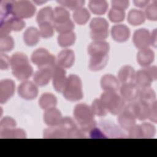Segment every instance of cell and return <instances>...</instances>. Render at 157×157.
<instances>
[{"instance_id":"obj_1","label":"cell","mask_w":157,"mask_h":157,"mask_svg":"<svg viewBox=\"0 0 157 157\" xmlns=\"http://www.w3.org/2000/svg\"><path fill=\"white\" fill-rule=\"evenodd\" d=\"M10 67L13 75L21 81H26L33 73L27 56L22 53H15L12 56Z\"/></svg>"},{"instance_id":"obj_2","label":"cell","mask_w":157,"mask_h":157,"mask_svg":"<svg viewBox=\"0 0 157 157\" xmlns=\"http://www.w3.org/2000/svg\"><path fill=\"white\" fill-rule=\"evenodd\" d=\"M74 117L85 137L86 133L96 126L91 108L86 104H78L75 107Z\"/></svg>"},{"instance_id":"obj_3","label":"cell","mask_w":157,"mask_h":157,"mask_svg":"<svg viewBox=\"0 0 157 157\" xmlns=\"http://www.w3.org/2000/svg\"><path fill=\"white\" fill-rule=\"evenodd\" d=\"M100 99L105 105L107 112L112 115H118L121 113L126 105V102L116 91H104L101 94Z\"/></svg>"},{"instance_id":"obj_4","label":"cell","mask_w":157,"mask_h":157,"mask_svg":"<svg viewBox=\"0 0 157 157\" xmlns=\"http://www.w3.org/2000/svg\"><path fill=\"white\" fill-rule=\"evenodd\" d=\"M63 94L69 101H77L83 98L82 83L78 76L71 74L68 77Z\"/></svg>"},{"instance_id":"obj_5","label":"cell","mask_w":157,"mask_h":157,"mask_svg":"<svg viewBox=\"0 0 157 157\" xmlns=\"http://www.w3.org/2000/svg\"><path fill=\"white\" fill-rule=\"evenodd\" d=\"M157 77L156 66H148L135 74L134 83L139 89L150 87L153 80Z\"/></svg>"},{"instance_id":"obj_6","label":"cell","mask_w":157,"mask_h":157,"mask_svg":"<svg viewBox=\"0 0 157 157\" xmlns=\"http://www.w3.org/2000/svg\"><path fill=\"white\" fill-rule=\"evenodd\" d=\"M90 36L94 41H100L106 39L109 34V23L103 18H94L90 22Z\"/></svg>"},{"instance_id":"obj_7","label":"cell","mask_w":157,"mask_h":157,"mask_svg":"<svg viewBox=\"0 0 157 157\" xmlns=\"http://www.w3.org/2000/svg\"><path fill=\"white\" fill-rule=\"evenodd\" d=\"M32 62L39 69H52L55 64V58L47 49L40 48L35 50L31 55Z\"/></svg>"},{"instance_id":"obj_8","label":"cell","mask_w":157,"mask_h":157,"mask_svg":"<svg viewBox=\"0 0 157 157\" xmlns=\"http://www.w3.org/2000/svg\"><path fill=\"white\" fill-rule=\"evenodd\" d=\"M36 10V7L29 1H15L13 7L12 15L21 19L28 18L34 15Z\"/></svg>"},{"instance_id":"obj_9","label":"cell","mask_w":157,"mask_h":157,"mask_svg":"<svg viewBox=\"0 0 157 157\" xmlns=\"http://www.w3.org/2000/svg\"><path fill=\"white\" fill-rule=\"evenodd\" d=\"M124 109L131 112L136 119L142 121L148 118L150 106L139 100L129 102L127 105H125Z\"/></svg>"},{"instance_id":"obj_10","label":"cell","mask_w":157,"mask_h":157,"mask_svg":"<svg viewBox=\"0 0 157 157\" xmlns=\"http://www.w3.org/2000/svg\"><path fill=\"white\" fill-rule=\"evenodd\" d=\"M67 78L66 77V71L58 65H55L52 68L53 86L55 90L63 93L67 83Z\"/></svg>"},{"instance_id":"obj_11","label":"cell","mask_w":157,"mask_h":157,"mask_svg":"<svg viewBox=\"0 0 157 157\" xmlns=\"http://www.w3.org/2000/svg\"><path fill=\"white\" fill-rule=\"evenodd\" d=\"M18 93L24 99L33 100L38 94L37 85L31 81H24L18 86Z\"/></svg>"},{"instance_id":"obj_12","label":"cell","mask_w":157,"mask_h":157,"mask_svg":"<svg viewBox=\"0 0 157 157\" xmlns=\"http://www.w3.org/2000/svg\"><path fill=\"white\" fill-rule=\"evenodd\" d=\"M139 90L134 83H123L120 88V96L125 102H131L138 98Z\"/></svg>"},{"instance_id":"obj_13","label":"cell","mask_w":157,"mask_h":157,"mask_svg":"<svg viewBox=\"0 0 157 157\" xmlns=\"http://www.w3.org/2000/svg\"><path fill=\"white\" fill-rule=\"evenodd\" d=\"M132 40L135 46L139 50L148 48L151 45L150 32L145 28H141L136 31Z\"/></svg>"},{"instance_id":"obj_14","label":"cell","mask_w":157,"mask_h":157,"mask_svg":"<svg viewBox=\"0 0 157 157\" xmlns=\"http://www.w3.org/2000/svg\"><path fill=\"white\" fill-rule=\"evenodd\" d=\"M110 47L109 44L103 40L94 41L88 47V53L90 57L102 56L108 55Z\"/></svg>"},{"instance_id":"obj_15","label":"cell","mask_w":157,"mask_h":157,"mask_svg":"<svg viewBox=\"0 0 157 157\" xmlns=\"http://www.w3.org/2000/svg\"><path fill=\"white\" fill-rule=\"evenodd\" d=\"M15 85L10 79H4L0 82V102L6 103L14 94Z\"/></svg>"},{"instance_id":"obj_16","label":"cell","mask_w":157,"mask_h":157,"mask_svg":"<svg viewBox=\"0 0 157 157\" xmlns=\"http://www.w3.org/2000/svg\"><path fill=\"white\" fill-rule=\"evenodd\" d=\"M63 118L61 112L55 107L46 110L44 114V120L45 124L50 127L59 125Z\"/></svg>"},{"instance_id":"obj_17","label":"cell","mask_w":157,"mask_h":157,"mask_svg":"<svg viewBox=\"0 0 157 157\" xmlns=\"http://www.w3.org/2000/svg\"><path fill=\"white\" fill-rule=\"evenodd\" d=\"M111 35L114 40L118 42H124L129 39L130 30L125 25H115L112 28Z\"/></svg>"},{"instance_id":"obj_18","label":"cell","mask_w":157,"mask_h":157,"mask_svg":"<svg viewBox=\"0 0 157 157\" xmlns=\"http://www.w3.org/2000/svg\"><path fill=\"white\" fill-rule=\"evenodd\" d=\"M74 52L70 49H64L59 52L58 55V65L63 68H69L74 63Z\"/></svg>"},{"instance_id":"obj_19","label":"cell","mask_w":157,"mask_h":157,"mask_svg":"<svg viewBox=\"0 0 157 157\" xmlns=\"http://www.w3.org/2000/svg\"><path fill=\"white\" fill-rule=\"evenodd\" d=\"M52 78V69L42 68L36 72L33 79L37 85L43 86L47 85Z\"/></svg>"},{"instance_id":"obj_20","label":"cell","mask_w":157,"mask_h":157,"mask_svg":"<svg viewBox=\"0 0 157 157\" xmlns=\"http://www.w3.org/2000/svg\"><path fill=\"white\" fill-rule=\"evenodd\" d=\"M155 53L149 48L139 50L137 55V61L140 66L146 67L149 66L154 61Z\"/></svg>"},{"instance_id":"obj_21","label":"cell","mask_w":157,"mask_h":157,"mask_svg":"<svg viewBox=\"0 0 157 157\" xmlns=\"http://www.w3.org/2000/svg\"><path fill=\"white\" fill-rule=\"evenodd\" d=\"M101 86L104 91H117L119 88V81L114 75L107 74L102 77Z\"/></svg>"},{"instance_id":"obj_22","label":"cell","mask_w":157,"mask_h":157,"mask_svg":"<svg viewBox=\"0 0 157 157\" xmlns=\"http://www.w3.org/2000/svg\"><path fill=\"white\" fill-rule=\"evenodd\" d=\"M118 121L120 126L123 129L129 131L135 125L136 118L131 112L123 109V110L119 113Z\"/></svg>"},{"instance_id":"obj_23","label":"cell","mask_w":157,"mask_h":157,"mask_svg":"<svg viewBox=\"0 0 157 157\" xmlns=\"http://www.w3.org/2000/svg\"><path fill=\"white\" fill-rule=\"evenodd\" d=\"M135 71L130 66H124L118 73V80L119 82L123 83H134L135 77Z\"/></svg>"},{"instance_id":"obj_24","label":"cell","mask_w":157,"mask_h":157,"mask_svg":"<svg viewBox=\"0 0 157 157\" xmlns=\"http://www.w3.org/2000/svg\"><path fill=\"white\" fill-rule=\"evenodd\" d=\"M138 98L139 101L148 106H150L156 101V93L150 87L140 89Z\"/></svg>"},{"instance_id":"obj_25","label":"cell","mask_w":157,"mask_h":157,"mask_svg":"<svg viewBox=\"0 0 157 157\" xmlns=\"http://www.w3.org/2000/svg\"><path fill=\"white\" fill-rule=\"evenodd\" d=\"M39 31L34 27L28 28L23 34V40L25 43L28 46H34L36 45L40 40Z\"/></svg>"},{"instance_id":"obj_26","label":"cell","mask_w":157,"mask_h":157,"mask_svg":"<svg viewBox=\"0 0 157 157\" xmlns=\"http://www.w3.org/2000/svg\"><path fill=\"white\" fill-rule=\"evenodd\" d=\"M36 21L39 25L45 23H50L53 21V10L51 7L47 6L41 9L36 17Z\"/></svg>"},{"instance_id":"obj_27","label":"cell","mask_w":157,"mask_h":157,"mask_svg":"<svg viewBox=\"0 0 157 157\" xmlns=\"http://www.w3.org/2000/svg\"><path fill=\"white\" fill-rule=\"evenodd\" d=\"M89 9L94 14L101 15L108 9V2L104 0H92L89 2Z\"/></svg>"},{"instance_id":"obj_28","label":"cell","mask_w":157,"mask_h":157,"mask_svg":"<svg viewBox=\"0 0 157 157\" xmlns=\"http://www.w3.org/2000/svg\"><path fill=\"white\" fill-rule=\"evenodd\" d=\"M40 107L44 110H47L55 107L57 104V99L55 96L50 93L43 94L39 101Z\"/></svg>"},{"instance_id":"obj_29","label":"cell","mask_w":157,"mask_h":157,"mask_svg":"<svg viewBox=\"0 0 157 157\" xmlns=\"http://www.w3.org/2000/svg\"><path fill=\"white\" fill-rule=\"evenodd\" d=\"M144 12L140 10L131 9L128 15L127 20L129 24L133 26H138L145 21Z\"/></svg>"},{"instance_id":"obj_30","label":"cell","mask_w":157,"mask_h":157,"mask_svg":"<svg viewBox=\"0 0 157 157\" xmlns=\"http://www.w3.org/2000/svg\"><path fill=\"white\" fill-rule=\"evenodd\" d=\"M70 20L69 11L63 7H56L53 10V23H62Z\"/></svg>"},{"instance_id":"obj_31","label":"cell","mask_w":157,"mask_h":157,"mask_svg":"<svg viewBox=\"0 0 157 157\" xmlns=\"http://www.w3.org/2000/svg\"><path fill=\"white\" fill-rule=\"evenodd\" d=\"M109 56L91 57L89 63V68L93 71H98L103 69L107 64Z\"/></svg>"},{"instance_id":"obj_32","label":"cell","mask_w":157,"mask_h":157,"mask_svg":"<svg viewBox=\"0 0 157 157\" xmlns=\"http://www.w3.org/2000/svg\"><path fill=\"white\" fill-rule=\"evenodd\" d=\"M75 39V34L72 31L61 33L58 37V44L61 47H68L74 44Z\"/></svg>"},{"instance_id":"obj_33","label":"cell","mask_w":157,"mask_h":157,"mask_svg":"<svg viewBox=\"0 0 157 157\" xmlns=\"http://www.w3.org/2000/svg\"><path fill=\"white\" fill-rule=\"evenodd\" d=\"M15 1H2L0 4L1 21L9 18L10 15H12L13 7Z\"/></svg>"},{"instance_id":"obj_34","label":"cell","mask_w":157,"mask_h":157,"mask_svg":"<svg viewBox=\"0 0 157 157\" xmlns=\"http://www.w3.org/2000/svg\"><path fill=\"white\" fill-rule=\"evenodd\" d=\"M90 18V13L89 11L84 7H81L73 13L74 20L80 25H85L87 23Z\"/></svg>"},{"instance_id":"obj_35","label":"cell","mask_w":157,"mask_h":157,"mask_svg":"<svg viewBox=\"0 0 157 157\" xmlns=\"http://www.w3.org/2000/svg\"><path fill=\"white\" fill-rule=\"evenodd\" d=\"M0 136L2 138H25V132L21 129L13 128L0 131Z\"/></svg>"},{"instance_id":"obj_36","label":"cell","mask_w":157,"mask_h":157,"mask_svg":"<svg viewBox=\"0 0 157 157\" xmlns=\"http://www.w3.org/2000/svg\"><path fill=\"white\" fill-rule=\"evenodd\" d=\"M91 108L93 114L99 117L105 116L108 112L100 99H95L92 103Z\"/></svg>"},{"instance_id":"obj_37","label":"cell","mask_w":157,"mask_h":157,"mask_svg":"<svg viewBox=\"0 0 157 157\" xmlns=\"http://www.w3.org/2000/svg\"><path fill=\"white\" fill-rule=\"evenodd\" d=\"M57 2L63 7L75 11L82 7L85 2L83 0H61L57 1Z\"/></svg>"},{"instance_id":"obj_38","label":"cell","mask_w":157,"mask_h":157,"mask_svg":"<svg viewBox=\"0 0 157 157\" xmlns=\"http://www.w3.org/2000/svg\"><path fill=\"white\" fill-rule=\"evenodd\" d=\"M109 20L113 23H119L124 20L125 17V12L118 9L112 7L108 14Z\"/></svg>"},{"instance_id":"obj_39","label":"cell","mask_w":157,"mask_h":157,"mask_svg":"<svg viewBox=\"0 0 157 157\" xmlns=\"http://www.w3.org/2000/svg\"><path fill=\"white\" fill-rule=\"evenodd\" d=\"M53 27L60 34L71 32L74 28V24L71 20L62 23H53Z\"/></svg>"},{"instance_id":"obj_40","label":"cell","mask_w":157,"mask_h":157,"mask_svg":"<svg viewBox=\"0 0 157 157\" xmlns=\"http://www.w3.org/2000/svg\"><path fill=\"white\" fill-rule=\"evenodd\" d=\"M39 26V33L40 35L43 38L51 37L54 33L53 25L50 23H42Z\"/></svg>"},{"instance_id":"obj_41","label":"cell","mask_w":157,"mask_h":157,"mask_svg":"<svg viewBox=\"0 0 157 157\" xmlns=\"http://www.w3.org/2000/svg\"><path fill=\"white\" fill-rule=\"evenodd\" d=\"M144 15L145 18L149 20L156 21L157 20V4L156 1L147 6Z\"/></svg>"},{"instance_id":"obj_42","label":"cell","mask_w":157,"mask_h":157,"mask_svg":"<svg viewBox=\"0 0 157 157\" xmlns=\"http://www.w3.org/2000/svg\"><path fill=\"white\" fill-rule=\"evenodd\" d=\"M141 129L142 137L143 138H151L156 132L155 128L153 125L149 123H144L140 125Z\"/></svg>"},{"instance_id":"obj_43","label":"cell","mask_w":157,"mask_h":157,"mask_svg":"<svg viewBox=\"0 0 157 157\" xmlns=\"http://www.w3.org/2000/svg\"><path fill=\"white\" fill-rule=\"evenodd\" d=\"M14 47V40L10 36H6L1 38L0 50L1 52H9Z\"/></svg>"},{"instance_id":"obj_44","label":"cell","mask_w":157,"mask_h":157,"mask_svg":"<svg viewBox=\"0 0 157 157\" xmlns=\"http://www.w3.org/2000/svg\"><path fill=\"white\" fill-rule=\"evenodd\" d=\"M7 20L12 30L15 31H20L22 30L25 26V22L22 19L18 17L12 16L9 17Z\"/></svg>"},{"instance_id":"obj_45","label":"cell","mask_w":157,"mask_h":157,"mask_svg":"<svg viewBox=\"0 0 157 157\" xmlns=\"http://www.w3.org/2000/svg\"><path fill=\"white\" fill-rule=\"evenodd\" d=\"M16 122L11 117H6L2 119L0 123V131L15 128Z\"/></svg>"},{"instance_id":"obj_46","label":"cell","mask_w":157,"mask_h":157,"mask_svg":"<svg viewBox=\"0 0 157 157\" xmlns=\"http://www.w3.org/2000/svg\"><path fill=\"white\" fill-rule=\"evenodd\" d=\"M7 19L1 21V26H0V37H1V38L8 36L9 34L12 31V29L10 28V26L9 25V21Z\"/></svg>"},{"instance_id":"obj_47","label":"cell","mask_w":157,"mask_h":157,"mask_svg":"<svg viewBox=\"0 0 157 157\" xmlns=\"http://www.w3.org/2000/svg\"><path fill=\"white\" fill-rule=\"evenodd\" d=\"M111 4H112V7L124 11L129 7V1L126 0H122V1L114 0L111 1Z\"/></svg>"},{"instance_id":"obj_48","label":"cell","mask_w":157,"mask_h":157,"mask_svg":"<svg viewBox=\"0 0 157 157\" xmlns=\"http://www.w3.org/2000/svg\"><path fill=\"white\" fill-rule=\"evenodd\" d=\"M10 66V58L6 55L1 53L0 56V67L1 69H8Z\"/></svg>"},{"instance_id":"obj_49","label":"cell","mask_w":157,"mask_h":157,"mask_svg":"<svg viewBox=\"0 0 157 157\" xmlns=\"http://www.w3.org/2000/svg\"><path fill=\"white\" fill-rule=\"evenodd\" d=\"M129 137L132 138H141L142 133L140 125H134L129 130Z\"/></svg>"},{"instance_id":"obj_50","label":"cell","mask_w":157,"mask_h":157,"mask_svg":"<svg viewBox=\"0 0 157 157\" xmlns=\"http://www.w3.org/2000/svg\"><path fill=\"white\" fill-rule=\"evenodd\" d=\"M150 121L153 123H156L157 114H156V101L150 106L148 118Z\"/></svg>"},{"instance_id":"obj_51","label":"cell","mask_w":157,"mask_h":157,"mask_svg":"<svg viewBox=\"0 0 157 157\" xmlns=\"http://www.w3.org/2000/svg\"><path fill=\"white\" fill-rule=\"evenodd\" d=\"M89 136L91 138H105L106 136L97 127H94L89 132Z\"/></svg>"},{"instance_id":"obj_52","label":"cell","mask_w":157,"mask_h":157,"mask_svg":"<svg viewBox=\"0 0 157 157\" xmlns=\"http://www.w3.org/2000/svg\"><path fill=\"white\" fill-rule=\"evenodd\" d=\"M134 5L136 7H140V8H144L145 7H147L150 1L148 0H136L133 1Z\"/></svg>"},{"instance_id":"obj_53","label":"cell","mask_w":157,"mask_h":157,"mask_svg":"<svg viewBox=\"0 0 157 157\" xmlns=\"http://www.w3.org/2000/svg\"><path fill=\"white\" fill-rule=\"evenodd\" d=\"M150 42H151V45L156 47V29H155L152 31L151 34H150Z\"/></svg>"},{"instance_id":"obj_54","label":"cell","mask_w":157,"mask_h":157,"mask_svg":"<svg viewBox=\"0 0 157 157\" xmlns=\"http://www.w3.org/2000/svg\"><path fill=\"white\" fill-rule=\"evenodd\" d=\"M36 3H38V4H39V5L40 4H42V3H45L46 1H42V2H38V1H34Z\"/></svg>"}]
</instances>
